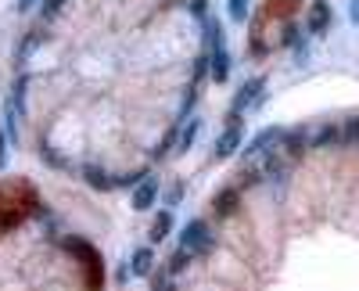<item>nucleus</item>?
Returning <instances> with one entry per match:
<instances>
[{"label":"nucleus","instance_id":"obj_7","mask_svg":"<svg viewBox=\"0 0 359 291\" xmlns=\"http://www.w3.org/2000/svg\"><path fill=\"white\" fill-rule=\"evenodd\" d=\"M306 29H309L313 36H323L327 29H331V4H327V0H313V4H309Z\"/></svg>","mask_w":359,"mask_h":291},{"label":"nucleus","instance_id":"obj_15","mask_svg":"<svg viewBox=\"0 0 359 291\" xmlns=\"http://www.w3.org/2000/svg\"><path fill=\"white\" fill-rule=\"evenodd\" d=\"M348 22L359 25V0H348Z\"/></svg>","mask_w":359,"mask_h":291},{"label":"nucleus","instance_id":"obj_12","mask_svg":"<svg viewBox=\"0 0 359 291\" xmlns=\"http://www.w3.org/2000/svg\"><path fill=\"white\" fill-rule=\"evenodd\" d=\"M180 198H184V184H176V187H172V191L165 194V209H172V205H176Z\"/></svg>","mask_w":359,"mask_h":291},{"label":"nucleus","instance_id":"obj_5","mask_svg":"<svg viewBox=\"0 0 359 291\" xmlns=\"http://www.w3.org/2000/svg\"><path fill=\"white\" fill-rule=\"evenodd\" d=\"M69 245V252H79L83 255V266H86V287L90 291H101V255L90 248V245H83V241H65Z\"/></svg>","mask_w":359,"mask_h":291},{"label":"nucleus","instance_id":"obj_13","mask_svg":"<svg viewBox=\"0 0 359 291\" xmlns=\"http://www.w3.org/2000/svg\"><path fill=\"white\" fill-rule=\"evenodd\" d=\"M36 4H43V0H15V11H18V15H29Z\"/></svg>","mask_w":359,"mask_h":291},{"label":"nucleus","instance_id":"obj_14","mask_svg":"<svg viewBox=\"0 0 359 291\" xmlns=\"http://www.w3.org/2000/svg\"><path fill=\"white\" fill-rule=\"evenodd\" d=\"M8 133H0V169H4V162H8Z\"/></svg>","mask_w":359,"mask_h":291},{"label":"nucleus","instance_id":"obj_4","mask_svg":"<svg viewBox=\"0 0 359 291\" xmlns=\"http://www.w3.org/2000/svg\"><path fill=\"white\" fill-rule=\"evenodd\" d=\"M158 194H162L158 177H140V180L133 184V191H130V205H133V212H147V209H155Z\"/></svg>","mask_w":359,"mask_h":291},{"label":"nucleus","instance_id":"obj_10","mask_svg":"<svg viewBox=\"0 0 359 291\" xmlns=\"http://www.w3.org/2000/svg\"><path fill=\"white\" fill-rule=\"evenodd\" d=\"M169 230H172V209H162L155 219H151V245H162L165 238H169Z\"/></svg>","mask_w":359,"mask_h":291},{"label":"nucleus","instance_id":"obj_6","mask_svg":"<svg viewBox=\"0 0 359 291\" xmlns=\"http://www.w3.org/2000/svg\"><path fill=\"white\" fill-rule=\"evenodd\" d=\"M245 144V126L241 123H226V130L216 137V148H212V158L216 162H223V158H230L237 148Z\"/></svg>","mask_w":359,"mask_h":291},{"label":"nucleus","instance_id":"obj_8","mask_svg":"<svg viewBox=\"0 0 359 291\" xmlns=\"http://www.w3.org/2000/svg\"><path fill=\"white\" fill-rule=\"evenodd\" d=\"M155 248L151 245H140L130 252V277H151L155 273Z\"/></svg>","mask_w":359,"mask_h":291},{"label":"nucleus","instance_id":"obj_2","mask_svg":"<svg viewBox=\"0 0 359 291\" xmlns=\"http://www.w3.org/2000/svg\"><path fill=\"white\" fill-rule=\"evenodd\" d=\"M180 248H187L194 259L205 255L208 248H212V230H208L205 219H187V226L180 230Z\"/></svg>","mask_w":359,"mask_h":291},{"label":"nucleus","instance_id":"obj_11","mask_svg":"<svg viewBox=\"0 0 359 291\" xmlns=\"http://www.w3.org/2000/svg\"><path fill=\"white\" fill-rule=\"evenodd\" d=\"M226 18L233 25H245L248 22V0H226Z\"/></svg>","mask_w":359,"mask_h":291},{"label":"nucleus","instance_id":"obj_3","mask_svg":"<svg viewBox=\"0 0 359 291\" xmlns=\"http://www.w3.org/2000/svg\"><path fill=\"white\" fill-rule=\"evenodd\" d=\"M266 94V76H252L241 90H237L233 104H230V123H241V111H252Z\"/></svg>","mask_w":359,"mask_h":291},{"label":"nucleus","instance_id":"obj_1","mask_svg":"<svg viewBox=\"0 0 359 291\" xmlns=\"http://www.w3.org/2000/svg\"><path fill=\"white\" fill-rule=\"evenodd\" d=\"M36 191L29 187L25 180H8L0 184V230H11L18 226L25 216L36 212Z\"/></svg>","mask_w":359,"mask_h":291},{"label":"nucleus","instance_id":"obj_9","mask_svg":"<svg viewBox=\"0 0 359 291\" xmlns=\"http://www.w3.org/2000/svg\"><path fill=\"white\" fill-rule=\"evenodd\" d=\"M198 133H201V119H198V115H191L187 126L180 130V137H176V155L191 151V148H194V140H198Z\"/></svg>","mask_w":359,"mask_h":291}]
</instances>
